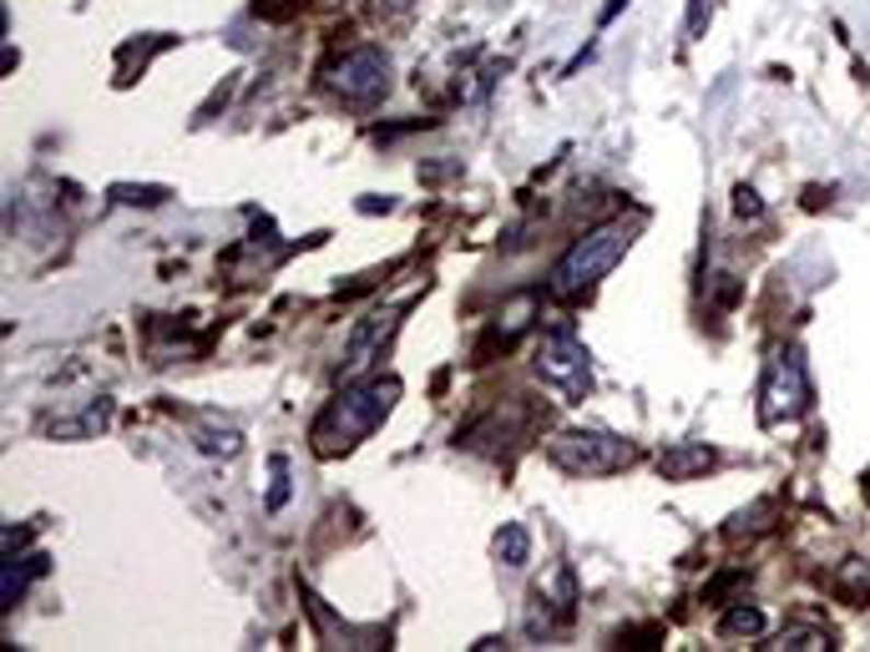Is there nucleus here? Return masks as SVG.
<instances>
[{
	"label": "nucleus",
	"instance_id": "3",
	"mask_svg": "<svg viewBox=\"0 0 870 652\" xmlns=\"http://www.w3.org/2000/svg\"><path fill=\"white\" fill-rule=\"evenodd\" d=\"M547 460L568 476H613V470L633 466L638 450L607 431H568L547 441Z\"/></svg>",
	"mask_w": 870,
	"mask_h": 652
},
{
	"label": "nucleus",
	"instance_id": "7",
	"mask_svg": "<svg viewBox=\"0 0 870 652\" xmlns=\"http://www.w3.org/2000/svg\"><path fill=\"white\" fill-rule=\"evenodd\" d=\"M400 313H405V304H390V309H375V313H365V319H359L355 334H350V344H344V359H340L344 375H359L365 365H375V359H380V350L396 340Z\"/></svg>",
	"mask_w": 870,
	"mask_h": 652
},
{
	"label": "nucleus",
	"instance_id": "24",
	"mask_svg": "<svg viewBox=\"0 0 870 652\" xmlns=\"http://www.w3.org/2000/svg\"><path fill=\"white\" fill-rule=\"evenodd\" d=\"M860 481H866V501H870V470H866V476H860Z\"/></svg>",
	"mask_w": 870,
	"mask_h": 652
},
{
	"label": "nucleus",
	"instance_id": "17",
	"mask_svg": "<svg viewBox=\"0 0 870 652\" xmlns=\"http://www.w3.org/2000/svg\"><path fill=\"white\" fill-rule=\"evenodd\" d=\"M112 197H117V203H142V208H158L162 197H168V187H112Z\"/></svg>",
	"mask_w": 870,
	"mask_h": 652
},
{
	"label": "nucleus",
	"instance_id": "21",
	"mask_svg": "<svg viewBox=\"0 0 870 652\" xmlns=\"http://www.w3.org/2000/svg\"><path fill=\"white\" fill-rule=\"evenodd\" d=\"M820 203H831V187H810L804 193V208H820Z\"/></svg>",
	"mask_w": 870,
	"mask_h": 652
},
{
	"label": "nucleus",
	"instance_id": "19",
	"mask_svg": "<svg viewBox=\"0 0 870 652\" xmlns=\"http://www.w3.org/2000/svg\"><path fill=\"white\" fill-rule=\"evenodd\" d=\"M734 213H739V218H759V213H765V203H759V193H754V187H744V183H739L734 187Z\"/></svg>",
	"mask_w": 870,
	"mask_h": 652
},
{
	"label": "nucleus",
	"instance_id": "16",
	"mask_svg": "<svg viewBox=\"0 0 870 652\" xmlns=\"http://www.w3.org/2000/svg\"><path fill=\"white\" fill-rule=\"evenodd\" d=\"M268 476H274V485H268V511H278L289 501V466H284V456L268 460Z\"/></svg>",
	"mask_w": 870,
	"mask_h": 652
},
{
	"label": "nucleus",
	"instance_id": "12",
	"mask_svg": "<svg viewBox=\"0 0 870 652\" xmlns=\"http://www.w3.org/2000/svg\"><path fill=\"white\" fill-rule=\"evenodd\" d=\"M765 632V613L759 607H729L724 617H719V638H759Z\"/></svg>",
	"mask_w": 870,
	"mask_h": 652
},
{
	"label": "nucleus",
	"instance_id": "4",
	"mask_svg": "<svg viewBox=\"0 0 870 652\" xmlns=\"http://www.w3.org/2000/svg\"><path fill=\"white\" fill-rule=\"evenodd\" d=\"M810 410V369H804V354L779 350L765 369V390H759V420L765 425H790Z\"/></svg>",
	"mask_w": 870,
	"mask_h": 652
},
{
	"label": "nucleus",
	"instance_id": "23",
	"mask_svg": "<svg viewBox=\"0 0 870 652\" xmlns=\"http://www.w3.org/2000/svg\"><path fill=\"white\" fill-rule=\"evenodd\" d=\"M375 5H380V11H405L410 0H375Z\"/></svg>",
	"mask_w": 870,
	"mask_h": 652
},
{
	"label": "nucleus",
	"instance_id": "22",
	"mask_svg": "<svg viewBox=\"0 0 870 652\" xmlns=\"http://www.w3.org/2000/svg\"><path fill=\"white\" fill-rule=\"evenodd\" d=\"M622 5H628V0H607V11H603V26H607V21H613V15L622 11Z\"/></svg>",
	"mask_w": 870,
	"mask_h": 652
},
{
	"label": "nucleus",
	"instance_id": "1",
	"mask_svg": "<svg viewBox=\"0 0 870 652\" xmlns=\"http://www.w3.org/2000/svg\"><path fill=\"white\" fill-rule=\"evenodd\" d=\"M396 400H400V379L396 375H375V379H359V385L340 390L324 410H319L314 425H309L314 456H324V460L350 456L359 441H369V435L390 420Z\"/></svg>",
	"mask_w": 870,
	"mask_h": 652
},
{
	"label": "nucleus",
	"instance_id": "13",
	"mask_svg": "<svg viewBox=\"0 0 870 652\" xmlns=\"http://www.w3.org/2000/svg\"><path fill=\"white\" fill-rule=\"evenodd\" d=\"M775 648L815 652V648H835V642H831V632H825V627H790V632H785V638H779Z\"/></svg>",
	"mask_w": 870,
	"mask_h": 652
},
{
	"label": "nucleus",
	"instance_id": "11",
	"mask_svg": "<svg viewBox=\"0 0 870 652\" xmlns=\"http://www.w3.org/2000/svg\"><path fill=\"white\" fill-rule=\"evenodd\" d=\"M491 547H496V557H502L506 567H527L531 561V536H527V526H516V522H506Z\"/></svg>",
	"mask_w": 870,
	"mask_h": 652
},
{
	"label": "nucleus",
	"instance_id": "2",
	"mask_svg": "<svg viewBox=\"0 0 870 652\" xmlns=\"http://www.w3.org/2000/svg\"><path fill=\"white\" fill-rule=\"evenodd\" d=\"M638 233H643V213H633V218H613V222H603V228H593V233H582L577 243L557 259L552 278H547V294H552V299H582L587 288H597L613 268H618L622 253L633 249Z\"/></svg>",
	"mask_w": 870,
	"mask_h": 652
},
{
	"label": "nucleus",
	"instance_id": "20",
	"mask_svg": "<svg viewBox=\"0 0 870 652\" xmlns=\"http://www.w3.org/2000/svg\"><path fill=\"white\" fill-rule=\"evenodd\" d=\"M26 541H31V531H26V526H11V531H5V557H11L15 547H26Z\"/></svg>",
	"mask_w": 870,
	"mask_h": 652
},
{
	"label": "nucleus",
	"instance_id": "18",
	"mask_svg": "<svg viewBox=\"0 0 870 652\" xmlns=\"http://www.w3.org/2000/svg\"><path fill=\"white\" fill-rule=\"evenodd\" d=\"M618 648H663V627H628L618 632Z\"/></svg>",
	"mask_w": 870,
	"mask_h": 652
},
{
	"label": "nucleus",
	"instance_id": "5",
	"mask_svg": "<svg viewBox=\"0 0 870 652\" xmlns=\"http://www.w3.org/2000/svg\"><path fill=\"white\" fill-rule=\"evenodd\" d=\"M324 87L340 92L344 102L369 106L390 92V56L380 46H355V52H340L324 66Z\"/></svg>",
	"mask_w": 870,
	"mask_h": 652
},
{
	"label": "nucleus",
	"instance_id": "9",
	"mask_svg": "<svg viewBox=\"0 0 870 652\" xmlns=\"http://www.w3.org/2000/svg\"><path fill=\"white\" fill-rule=\"evenodd\" d=\"M713 466H719V450H709V445H668L659 456L663 481H694V476H703Z\"/></svg>",
	"mask_w": 870,
	"mask_h": 652
},
{
	"label": "nucleus",
	"instance_id": "6",
	"mask_svg": "<svg viewBox=\"0 0 870 652\" xmlns=\"http://www.w3.org/2000/svg\"><path fill=\"white\" fill-rule=\"evenodd\" d=\"M537 375L547 385H557L568 400H582V394L593 390V354H587V344L572 329H552L537 344Z\"/></svg>",
	"mask_w": 870,
	"mask_h": 652
},
{
	"label": "nucleus",
	"instance_id": "14",
	"mask_svg": "<svg viewBox=\"0 0 870 652\" xmlns=\"http://www.w3.org/2000/svg\"><path fill=\"white\" fill-rule=\"evenodd\" d=\"M713 11H719V0H688V15H684V36H688V41H699L703 31H709Z\"/></svg>",
	"mask_w": 870,
	"mask_h": 652
},
{
	"label": "nucleus",
	"instance_id": "8",
	"mask_svg": "<svg viewBox=\"0 0 870 652\" xmlns=\"http://www.w3.org/2000/svg\"><path fill=\"white\" fill-rule=\"evenodd\" d=\"M46 567H51V557H41V551H31V557H5V567H0V607H15V602L26 597V587L36 582V576H46Z\"/></svg>",
	"mask_w": 870,
	"mask_h": 652
},
{
	"label": "nucleus",
	"instance_id": "10",
	"mask_svg": "<svg viewBox=\"0 0 870 652\" xmlns=\"http://www.w3.org/2000/svg\"><path fill=\"white\" fill-rule=\"evenodd\" d=\"M238 445H243V435L228 425V420H203L198 425V450L203 456H238Z\"/></svg>",
	"mask_w": 870,
	"mask_h": 652
},
{
	"label": "nucleus",
	"instance_id": "15",
	"mask_svg": "<svg viewBox=\"0 0 870 652\" xmlns=\"http://www.w3.org/2000/svg\"><path fill=\"white\" fill-rule=\"evenodd\" d=\"M769 511H775V506H769V501H765V506H749V511H739V516H734V522H729V536H754V531H765V516H769Z\"/></svg>",
	"mask_w": 870,
	"mask_h": 652
}]
</instances>
